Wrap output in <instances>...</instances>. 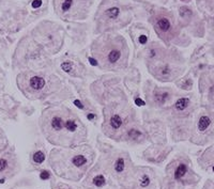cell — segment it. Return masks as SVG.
Returning a JSON list of instances; mask_svg holds the SVG:
<instances>
[{
    "label": "cell",
    "mask_w": 214,
    "mask_h": 189,
    "mask_svg": "<svg viewBox=\"0 0 214 189\" xmlns=\"http://www.w3.org/2000/svg\"><path fill=\"white\" fill-rule=\"evenodd\" d=\"M39 121L41 132L54 145L72 148L86 141L88 136V129L79 115L62 103L48 105Z\"/></svg>",
    "instance_id": "6da1fadb"
},
{
    "label": "cell",
    "mask_w": 214,
    "mask_h": 189,
    "mask_svg": "<svg viewBox=\"0 0 214 189\" xmlns=\"http://www.w3.org/2000/svg\"><path fill=\"white\" fill-rule=\"evenodd\" d=\"M106 90V93L94 97L103 106L102 130L108 138L118 140L136 126L137 112L130 104L122 88L111 87Z\"/></svg>",
    "instance_id": "7a4b0ae2"
},
{
    "label": "cell",
    "mask_w": 214,
    "mask_h": 189,
    "mask_svg": "<svg viewBox=\"0 0 214 189\" xmlns=\"http://www.w3.org/2000/svg\"><path fill=\"white\" fill-rule=\"evenodd\" d=\"M16 84L19 91L31 101L58 103L73 96L64 79L47 69H25L17 75Z\"/></svg>",
    "instance_id": "3957f363"
},
{
    "label": "cell",
    "mask_w": 214,
    "mask_h": 189,
    "mask_svg": "<svg viewBox=\"0 0 214 189\" xmlns=\"http://www.w3.org/2000/svg\"><path fill=\"white\" fill-rule=\"evenodd\" d=\"M93 158L94 152L90 145H80L71 150L55 148L51 154V165L59 176L77 181L91 166Z\"/></svg>",
    "instance_id": "277c9868"
},
{
    "label": "cell",
    "mask_w": 214,
    "mask_h": 189,
    "mask_svg": "<svg viewBox=\"0 0 214 189\" xmlns=\"http://www.w3.org/2000/svg\"><path fill=\"white\" fill-rule=\"evenodd\" d=\"M91 62L102 71L120 73L129 64V49L123 38H113L95 42L92 46Z\"/></svg>",
    "instance_id": "5b68a950"
},
{
    "label": "cell",
    "mask_w": 214,
    "mask_h": 189,
    "mask_svg": "<svg viewBox=\"0 0 214 189\" xmlns=\"http://www.w3.org/2000/svg\"><path fill=\"white\" fill-rule=\"evenodd\" d=\"M146 65L149 74L160 82L177 81V79L182 76L184 72L177 61H173L165 53L160 55L159 50L155 48H150L148 50Z\"/></svg>",
    "instance_id": "8992f818"
},
{
    "label": "cell",
    "mask_w": 214,
    "mask_h": 189,
    "mask_svg": "<svg viewBox=\"0 0 214 189\" xmlns=\"http://www.w3.org/2000/svg\"><path fill=\"white\" fill-rule=\"evenodd\" d=\"M146 103L150 108L164 109L168 107L178 96L175 89L169 87H161L152 80H147L144 86Z\"/></svg>",
    "instance_id": "52a82bcc"
},
{
    "label": "cell",
    "mask_w": 214,
    "mask_h": 189,
    "mask_svg": "<svg viewBox=\"0 0 214 189\" xmlns=\"http://www.w3.org/2000/svg\"><path fill=\"white\" fill-rule=\"evenodd\" d=\"M61 69L67 73L69 76L74 77V78H84L87 75V69L82 66H76L74 61L72 60H64L61 63Z\"/></svg>",
    "instance_id": "ba28073f"
},
{
    "label": "cell",
    "mask_w": 214,
    "mask_h": 189,
    "mask_svg": "<svg viewBox=\"0 0 214 189\" xmlns=\"http://www.w3.org/2000/svg\"><path fill=\"white\" fill-rule=\"evenodd\" d=\"M155 30H157L163 38H165V34L170 33L172 30V22L170 17L165 14L157 15L155 17Z\"/></svg>",
    "instance_id": "9c48e42d"
},
{
    "label": "cell",
    "mask_w": 214,
    "mask_h": 189,
    "mask_svg": "<svg viewBox=\"0 0 214 189\" xmlns=\"http://www.w3.org/2000/svg\"><path fill=\"white\" fill-rule=\"evenodd\" d=\"M211 122H212V117H210L209 114H206V113L200 114L197 120V123H196V129H197V132L200 133V134H203L205 132H207L210 124H211Z\"/></svg>",
    "instance_id": "30bf717a"
},
{
    "label": "cell",
    "mask_w": 214,
    "mask_h": 189,
    "mask_svg": "<svg viewBox=\"0 0 214 189\" xmlns=\"http://www.w3.org/2000/svg\"><path fill=\"white\" fill-rule=\"evenodd\" d=\"M104 17L108 20H117L121 15V9L117 5H113L109 7L104 11L103 13Z\"/></svg>",
    "instance_id": "8fae6325"
},
{
    "label": "cell",
    "mask_w": 214,
    "mask_h": 189,
    "mask_svg": "<svg viewBox=\"0 0 214 189\" xmlns=\"http://www.w3.org/2000/svg\"><path fill=\"white\" fill-rule=\"evenodd\" d=\"M188 165L184 163H179L176 166V168L173 169V178H175V181L182 180L183 177L188 174Z\"/></svg>",
    "instance_id": "7c38bea8"
},
{
    "label": "cell",
    "mask_w": 214,
    "mask_h": 189,
    "mask_svg": "<svg viewBox=\"0 0 214 189\" xmlns=\"http://www.w3.org/2000/svg\"><path fill=\"white\" fill-rule=\"evenodd\" d=\"M125 167H126V163H125V158L123 156H119L113 163V171L118 174L124 172Z\"/></svg>",
    "instance_id": "4fadbf2b"
},
{
    "label": "cell",
    "mask_w": 214,
    "mask_h": 189,
    "mask_svg": "<svg viewBox=\"0 0 214 189\" xmlns=\"http://www.w3.org/2000/svg\"><path fill=\"white\" fill-rule=\"evenodd\" d=\"M92 184L96 187V188H102L106 185V177L103 174H96L92 178Z\"/></svg>",
    "instance_id": "5bb4252c"
},
{
    "label": "cell",
    "mask_w": 214,
    "mask_h": 189,
    "mask_svg": "<svg viewBox=\"0 0 214 189\" xmlns=\"http://www.w3.org/2000/svg\"><path fill=\"white\" fill-rule=\"evenodd\" d=\"M32 160H33V163H36V165L43 163L44 160H45V153H44L43 151H41V150L34 152L33 156H32Z\"/></svg>",
    "instance_id": "9a60e30c"
},
{
    "label": "cell",
    "mask_w": 214,
    "mask_h": 189,
    "mask_svg": "<svg viewBox=\"0 0 214 189\" xmlns=\"http://www.w3.org/2000/svg\"><path fill=\"white\" fill-rule=\"evenodd\" d=\"M73 5H74V0H62L60 5V11L62 13L70 12Z\"/></svg>",
    "instance_id": "2e32d148"
},
{
    "label": "cell",
    "mask_w": 214,
    "mask_h": 189,
    "mask_svg": "<svg viewBox=\"0 0 214 189\" xmlns=\"http://www.w3.org/2000/svg\"><path fill=\"white\" fill-rule=\"evenodd\" d=\"M9 166H10V160L8 158H5V157L0 158V173L7 171Z\"/></svg>",
    "instance_id": "e0dca14e"
},
{
    "label": "cell",
    "mask_w": 214,
    "mask_h": 189,
    "mask_svg": "<svg viewBox=\"0 0 214 189\" xmlns=\"http://www.w3.org/2000/svg\"><path fill=\"white\" fill-rule=\"evenodd\" d=\"M3 86H5V74H3V72L0 69V92L2 91Z\"/></svg>",
    "instance_id": "ac0fdd59"
},
{
    "label": "cell",
    "mask_w": 214,
    "mask_h": 189,
    "mask_svg": "<svg viewBox=\"0 0 214 189\" xmlns=\"http://www.w3.org/2000/svg\"><path fill=\"white\" fill-rule=\"evenodd\" d=\"M40 177H41L42 180H48L51 177V174H49L48 171H42L41 174H40Z\"/></svg>",
    "instance_id": "d6986e66"
},
{
    "label": "cell",
    "mask_w": 214,
    "mask_h": 189,
    "mask_svg": "<svg viewBox=\"0 0 214 189\" xmlns=\"http://www.w3.org/2000/svg\"><path fill=\"white\" fill-rule=\"evenodd\" d=\"M138 41H139V44H146V43H147V41H148L147 35H144V34L139 35V38H138Z\"/></svg>",
    "instance_id": "ffe728a7"
},
{
    "label": "cell",
    "mask_w": 214,
    "mask_h": 189,
    "mask_svg": "<svg viewBox=\"0 0 214 189\" xmlns=\"http://www.w3.org/2000/svg\"><path fill=\"white\" fill-rule=\"evenodd\" d=\"M41 5H42L41 0H34L33 2H32V7H33V8H39Z\"/></svg>",
    "instance_id": "44dd1931"
},
{
    "label": "cell",
    "mask_w": 214,
    "mask_h": 189,
    "mask_svg": "<svg viewBox=\"0 0 214 189\" xmlns=\"http://www.w3.org/2000/svg\"><path fill=\"white\" fill-rule=\"evenodd\" d=\"M213 171H214V167H213Z\"/></svg>",
    "instance_id": "7402d4cb"
},
{
    "label": "cell",
    "mask_w": 214,
    "mask_h": 189,
    "mask_svg": "<svg viewBox=\"0 0 214 189\" xmlns=\"http://www.w3.org/2000/svg\"><path fill=\"white\" fill-rule=\"evenodd\" d=\"M183 1H184V0H183Z\"/></svg>",
    "instance_id": "603a6c76"
}]
</instances>
